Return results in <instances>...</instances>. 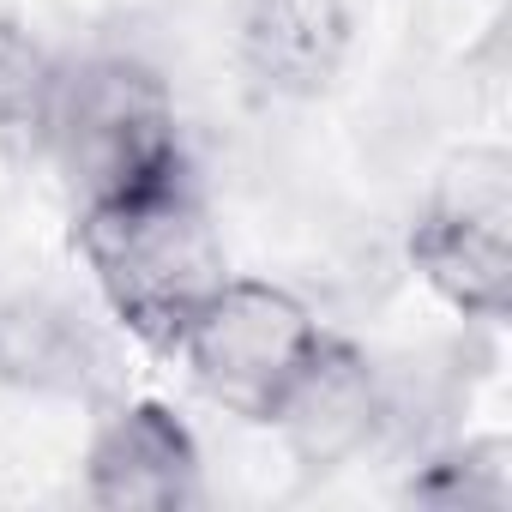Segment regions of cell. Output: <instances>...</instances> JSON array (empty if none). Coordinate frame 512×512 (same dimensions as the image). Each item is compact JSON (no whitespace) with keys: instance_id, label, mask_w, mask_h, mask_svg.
Returning <instances> with one entry per match:
<instances>
[{"instance_id":"52a82bcc","label":"cell","mask_w":512,"mask_h":512,"mask_svg":"<svg viewBox=\"0 0 512 512\" xmlns=\"http://www.w3.org/2000/svg\"><path fill=\"white\" fill-rule=\"evenodd\" d=\"M350 55L344 0H253L241 19V61L278 97H320Z\"/></svg>"},{"instance_id":"6da1fadb","label":"cell","mask_w":512,"mask_h":512,"mask_svg":"<svg viewBox=\"0 0 512 512\" xmlns=\"http://www.w3.org/2000/svg\"><path fill=\"white\" fill-rule=\"evenodd\" d=\"M79 253L109 314L157 356H175L187 320L229 278L223 241L187 175L79 205Z\"/></svg>"},{"instance_id":"3957f363","label":"cell","mask_w":512,"mask_h":512,"mask_svg":"<svg viewBox=\"0 0 512 512\" xmlns=\"http://www.w3.org/2000/svg\"><path fill=\"white\" fill-rule=\"evenodd\" d=\"M320 338L326 332L302 296L260 278H223L187 320L175 356L211 404H223L241 422H272Z\"/></svg>"},{"instance_id":"8992f818","label":"cell","mask_w":512,"mask_h":512,"mask_svg":"<svg viewBox=\"0 0 512 512\" xmlns=\"http://www.w3.org/2000/svg\"><path fill=\"white\" fill-rule=\"evenodd\" d=\"M386 416V386L374 374V362L344 344V338H320V350L308 356V368L296 374V386L284 392L272 428H284L290 452L308 464V470H332V464H350L374 428Z\"/></svg>"},{"instance_id":"ba28073f","label":"cell","mask_w":512,"mask_h":512,"mask_svg":"<svg viewBox=\"0 0 512 512\" xmlns=\"http://www.w3.org/2000/svg\"><path fill=\"white\" fill-rule=\"evenodd\" d=\"M0 380L19 392L91 398L109 380V350L67 302L13 296L0 302Z\"/></svg>"},{"instance_id":"7a4b0ae2","label":"cell","mask_w":512,"mask_h":512,"mask_svg":"<svg viewBox=\"0 0 512 512\" xmlns=\"http://www.w3.org/2000/svg\"><path fill=\"white\" fill-rule=\"evenodd\" d=\"M79 205L121 199L157 181L187 175L175 97L133 55H85L61 61L49 151H43Z\"/></svg>"},{"instance_id":"30bf717a","label":"cell","mask_w":512,"mask_h":512,"mask_svg":"<svg viewBox=\"0 0 512 512\" xmlns=\"http://www.w3.org/2000/svg\"><path fill=\"white\" fill-rule=\"evenodd\" d=\"M410 494L428 506H506L512 500V452H506V440H470V446L434 458L410 482Z\"/></svg>"},{"instance_id":"277c9868","label":"cell","mask_w":512,"mask_h":512,"mask_svg":"<svg viewBox=\"0 0 512 512\" xmlns=\"http://www.w3.org/2000/svg\"><path fill=\"white\" fill-rule=\"evenodd\" d=\"M410 266L422 284L470 314V320H506L512 308V187L506 157L476 151L464 169L446 175V187L422 205L410 229Z\"/></svg>"},{"instance_id":"5b68a950","label":"cell","mask_w":512,"mask_h":512,"mask_svg":"<svg viewBox=\"0 0 512 512\" xmlns=\"http://www.w3.org/2000/svg\"><path fill=\"white\" fill-rule=\"evenodd\" d=\"M85 494L103 512H181V506H199L205 464H199L193 428L157 398L115 404L97 422L91 446H85Z\"/></svg>"},{"instance_id":"9c48e42d","label":"cell","mask_w":512,"mask_h":512,"mask_svg":"<svg viewBox=\"0 0 512 512\" xmlns=\"http://www.w3.org/2000/svg\"><path fill=\"white\" fill-rule=\"evenodd\" d=\"M55 91L61 61L19 19H0V157L7 163H37L49 151Z\"/></svg>"}]
</instances>
